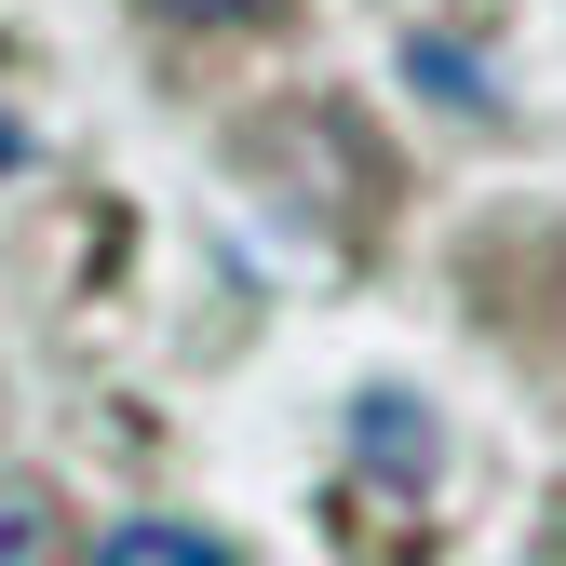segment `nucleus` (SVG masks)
<instances>
[{
	"label": "nucleus",
	"mask_w": 566,
	"mask_h": 566,
	"mask_svg": "<svg viewBox=\"0 0 566 566\" xmlns=\"http://www.w3.org/2000/svg\"><path fill=\"white\" fill-rule=\"evenodd\" d=\"M350 459H365V472H391L405 485V500H418V485H432V405H418V391H365V405H350Z\"/></svg>",
	"instance_id": "f257e3e1"
},
{
	"label": "nucleus",
	"mask_w": 566,
	"mask_h": 566,
	"mask_svg": "<svg viewBox=\"0 0 566 566\" xmlns=\"http://www.w3.org/2000/svg\"><path fill=\"white\" fill-rule=\"evenodd\" d=\"M67 513H54V485L41 472H0V566H54Z\"/></svg>",
	"instance_id": "f03ea898"
},
{
	"label": "nucleus",
	"mask_w": 566,
	"mask_h": 566,
	"mask_svg": "<svg viewBox=\"0 0 566 566\" xmlns=\"http://www.w3.org/2000/svg\"><path fill=\"white\" fill-rule=\"evenodd\" d=\"M95 566H230V539H202V526H163V513H135L95 539Z\"/></svg>",
	"instance_id": "7ed1b4c3"
},
{
	"label": "nucleus",
	"mask_w": 566,
	"mask_h": 566,
	"mask_svg": "<svg viewBox=\"0 0 566 566\" xmlns=\"http://www.w3.org/2000/svg\"><path fill=\"white\" fill-rule=\"evenodd\" d=\"M176 28H243V14H270V0H163Z\"/></svg>",
	"instance_id": "20e7f679"
},
{
	"label": "nucleus",
	"mask_w": 566,
	"mask_h": 566,
	"mask_svg": "<svg viewBox=\"0 0 566 566\" xmlns=\"http://www.w3.org/2000/svg\"><path fill=\"white\" fill-rule=\"evenodd\" d=\"M539 566H566V500H553V526H539Z\"/></svg>",
	"instance_id": "39448f33"
}]
</instances>
